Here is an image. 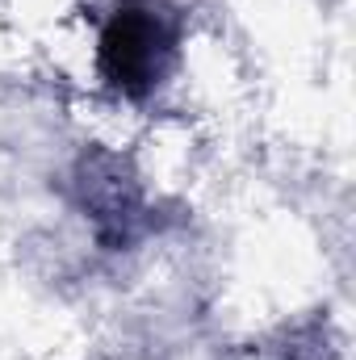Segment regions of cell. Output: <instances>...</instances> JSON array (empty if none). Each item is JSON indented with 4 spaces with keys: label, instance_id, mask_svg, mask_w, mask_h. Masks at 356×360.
<instances>
[{
    "label": "cell",
    "instance_id": "6da1fadb",
    "mask_svg": "<svg viewBox=\"0 0 356 360\" xmlns=\"http://www.w3.org/2000/svg\"><path fill=\"white\" fill-rule=\"evenodd\" d=\"M184 21L168 0H117L96 38L101 80L126 101L164 89L180 55Z\"/></svg>",
    "mask_w": 356,
    "mask_h": 360
},
{
    "label": "cell",
    "instance_id": "3957f363",
    "mask_svg": "<svg viewBox=\"0 0 356 360\" xmlns=\"http://www.w3.org/2000/svg\"><path fill=\"white\" fill-rule=\"evenodd\" d=\"M285 360H298V356H285Z\"/></svg>",
    "mask_w": 356,
    "mask_h": 360
},
{
    "label": "cell",
    "instance_id": "7a4b0ae2",
    "mask_svg": "<svg viewBox=\"0 0 356 360\" xmlns=\"http://www.w3.org/2000/svg\"><path fill=\"white\" fill-rule=\"evenodd\" d=\"M76 184L84 193V210L96 222V235L105 239L109 226L113 231V248L130 243V222L139 218L143 201H139V184L130 176H122V164L109 160V155H96V160H84L80 172H76Z\"/></svg>",
    "mask_w": 356,
    "mask_h": 360
}]
</instances>
